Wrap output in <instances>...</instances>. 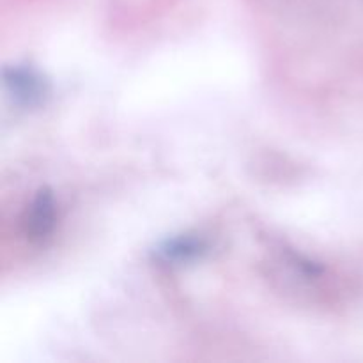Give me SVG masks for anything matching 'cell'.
I'll return each mask as SVG.
<instances>
[{"mask_svg": "<svg viewBox=\"0 0 363 363\" xmlns=\"http://www.w3.org/2000/svg\"><path fill=\"white\" fill-rule=\"evenodd\" d=\"M6 84L9 85L11 92L20 101L28 103V105L38 103L43 98V92H45L41 80L34 73L27 69H20V67L6 71Z\"/></svg>", "mask_w": 363, "mask_h": 363, "instance_id": "cell-2", "label": "cell"}, {"mask_svg": "<svg viewBox=\"0 0 363 363\" xmlns=\"http://www.w3.org/2000/svg\"><path fill=\"white\" fill-rule=\"evenodd\" d=\"M202 243L197 240H191V238H181V240H174L163 248V254L167 255L169 259H188V257H194L201 252Z\"/></svg>", "mask_w": 363, "mask_h": 363, "instance_id": "cell-3", "label": "cell"}, {"mask_svg": "<svg viewBox=\"0 0 363 363\" xmlns=\"http://www.w3.org/2000/svg\"><path fill=\"white\" fill-rule=\"evenodd\" d=\"M53 227H55V202H53L52 194L41 191L32 202L27 222H25V230L30 240L41 241L52 233Z\"/></svg>", "mask_w": 363, "mask_h": 363, "instance_id": "cell-1", "label": "cell"}]
</instances>
